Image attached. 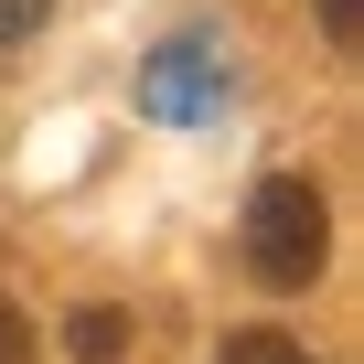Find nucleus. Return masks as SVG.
Segmentation results:
<instances>
[{"label":"nucleus","mask_w":364,"mask_h":364,"mask_svg":"<svg viewBox=\"0 0 364 364\" xmlns=\"http://www.w3.org/2000/svg\"><path fill=\"white\" fill-rule=\"evenodd\" d=\"M332 257V204H321V182L311 171H268L257 193H247V268L268 289H311Z\"/></svg>","instance_id":"f257e3e1"},{"label":"nucleus","mask_w":364,"mask_h":364,"mask_svg":"<svg viewBox=\"0 0 364 364\" xmlns=\"http://www.w3.org/2000/svg\"><path fill=\"white\" fill-rule=\"evenodd\" d=\"M225 86H236V65H225L204 33H182V43H161V54L139 65V107H150V118H215Z\"/></svg>","instance_id":"f03ea898"},{"label":"nucleus","mask_w":364,"mask_h":364,"mask_svg":"<svg viewBox=\"0 0 364 364\" xmlns=\"http://www.w3.org/2000/svg\"><path fill=\"white\" fill-rule=\"evenodd\" d=\"M65 343H75V364H118V353H129V311H118V300H86V311L65 321Z\"/></svg>","instance_id":"7ed1b4c3"},{"label":"nucleus","mask_w":364,"mask_h":364,"mask_svg":"<svg viewBox=\"0 0 364 364\" xmlns=\"http://www.w3.org/2000/svg\"><path fill=\"white\" fill-rule=\"evenodd\" d=\"M215 364H311V343H289L279 321H247V332H225Z\"/></svg>","instance_id":"20e7f679"},{"label":"nucleus","mask_w":364,"mask_h":364,"mask_svg":"<svg viewBox=\"0 0 364 364\" xmlns=\"http://www.w3.org/2000/svg\"><path fill=\"white\" fill-rule=\"evenodd\" d=\"M54 22V0H0V54H11V43H33Z\"/></svg>","instance_id":"39448f33"},{"label":"nucleus","mask_w":364,"mask_h":364,"mask_svg":"<svg viewBox=\"0 0 364 364\" xmlns=\"http://www.w3.org/2000/svg\"><path fill=\"white\" fill-rule=\"evenodd\" d=\"M0 364H33V311L0 289Z\"/></svg>","instance_id":"423d86ee"},{"label":"nucleus","mask_w":364,"mask_h":364,"mask_svg":"<svg viewBox=\"0 0 364 364\" xmlns=\"http://www.w3.org/2000/svg\"><path fill=\"white\" fill-rule=\"evenodd\" d=\"M321 33H332V43L353 54V33H364V0H321Z\"/></svg>","instance_id":"0eeeda50"}]
</instances>
